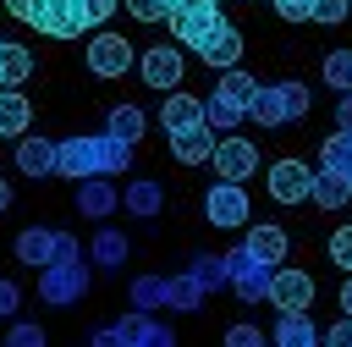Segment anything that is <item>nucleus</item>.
Segmentation results:
<instances>
[{
	"instance_id": "1",
	"label": "nucleus",
	"mask_w": 352,
	"mask_h": 347,
	"mask_svg": "<svg viewBox=\"0 0 352 347\" xmlns=\"http://www.w3.org/2000/svg\"><path fill=\"white\" fill-rule=\"evenodd\" d=\"M88 341H94V347H110V341H121V347H170V325H154V319H148V308H132L126 319H116V325L94 330Z\"/></svg>"
},
{
	"instance_id": "2",
	"label": "nucleus",
	"mask_w": 352,
	"mask_h": 347,
	"mask_svg": "<svg viewBox=\"0 0 352 347\" xmlns=\"http://www.w3.org/2000/svg\"><path fill=\"white\" fill-rule=\"evenodd\" d=\"M165 22H170V39H176V44H192V50H198L226 17H220V0H176Z\"/></svg>"
},
{
	"instance_id": "3",
	"label": "nucleus",
	"mask_w": 352,
	"mask_h": 347,
	"mask_svg": "<svg viewBox=\"0 0 352 347\" xmlns=\"http://www.w3.org/2000/svg\"><path fill=\"white\" fill-rule=\"evenodd\" d=\"M226 259H231V292H236L242 303L270 297V286H275V264H270V259H258L248 242H242V248H231Z\"/></svg>"
},
{
	"instance_id": "4",
	"label": "nucleus",
	"mask_w": 352,
	"mask_h": 347,
	"mask_svg": "<svg viewBox=\"0 0 352 347\" xmlns=\"http://www.w3.org/2000/svg\"><path fill=\"white\" fill-rule=\"evenodd\" d=\"M204 220L214 226V231H236V226H248V193H242V182H214L209 193H204Z\"/></svg>"
},
{
	"instance_id": "5",
	"label": "nucleus",
	"mask_w": 352,
	"mask_h": 347,
	"mask_svg": "<svg viewBox=\"0 0 352 347\" xmlns=\"http://www.w3.org/2000/svg\"><path fill=\"white\" fill-rule=\"evenodd\" d=\"M82 292H88V270L82 264H44L38 270V297L50 308H72V303H82Z\"/></svg>"
},
{
	"instance_id": "6",
	"label": "nucleus",
	"mask_w": 352,
	"mask_h": 347,
	"mask_svg": "<svg viewBox=\"0 0 352 347\" xmlns=\"http://www.w3.org/2000/svg\"><path fill=\"white\" fill-rule=\"evenodd\" d=\"M82 61H88V72L94 77H121L126 66H132V44H126V33H94L88 44H82Z\"/></svg>"
},
{
	"instance_id": "7",
	"label": "nucleus",
	"mask_w": 352,
	"mask_h": 347,
	"mask_svg": "<svg viewBox=\"0 0 352 347\" xmlns=\"http://www.w3.org/2000/svg\"><path fill=\"white\" fill-rule=\"evenodd\" d=\"M138 72H143V83L148 88H182V72H187V61H182V50L176 44H148L143 50V61H138Z\"/></svg>"
},
{
	"instance_id": "8",
	"label": "nucleus",
	"mask_w": 352,
	"mask_h": 347,
	"mask_svg": "<svg viewBox=\"0 0 352 347\" xmlns=\"http://www.w3.org/2000/svg\"><path fill=\"white\" fill-rule=\"evenodd\" d=\"M55 176H72V182L99 176V132H72V138H60V171H55Z\"/></svg>"
},
{
	"instance_id": "9",
	"label": "nucleus",
	"mask_w": 352,
	"mask_h": 347,
	"mask_svg": "<svg viewBox=\"0 0 352 347\" xmlns=\"http://www.w3.org/2000/svg\"><path fill=\"white\" fill-rule=\"evenodd\" d=\"M253 171H258V149H253L248 138L231 132V138L214 143V176H226V182H248Z\"/></svg>"
},
{
	"instance_id": "10",
	"label": "nucleus",
	"mask_w": 352,
	"mask_h": 347,
	"mask_svg": "<svg viewBox=\"0 0 352 347\" xmlns=\"http://www.w3.org/2000/svg\"><path fill=\"white\" fill-rule=\"evenodd\" d=\"M314 193V171L302 160H275L270 165V198L275 204H302Z\"/></svg>"
},
{
	"instance_id": "11",
	"label": "nucleus",
	"mask_w": 352,
	"mask_h": 347,
	"mask_svg": "<svg viewBox=\"0 0 352 347\" xmlns=\"http://www.w3.org/2000/svg\"><path fill=\"white\" fill-rule=\"evenodd\" d=\"M16 171L33 176V182H38V176H55V171H60V143L22 132V138H16Z\"/></svg>"
},
{
	"instance_id": "12",
	"label": "nucleus",
	"mask_w": 352,
	"mask_h": 347,
	"mask_svg": "<svg viewBox=\"0 0 352 347\" xmlns=\"http://www.w3.org/2000/svg\"><path fill=\"white\" fill-rule=\"evenodd\" d=\"M270 303H275V308H308V303H314V275L297 270V264H275Z\"/></svg>"
},
{
	"instance_id": "13",
	"label": "nucleus",
	"mask_w": 352,
	"mask_h": 347,
	"mask_svg": "<svg viewBox=\"0 0 352 347\" xmlns=\"http://www.w3.org/2000/svg\"><path fill=\"white\" fill-rule=\"evenodd\" d=\"M170 138V154L182 160V165H204V160H214V127L209 121H198V127H182V132H165Z\"/></svg>"
},
{
	"instance_id": "14",
	"label": "nucleus",
	"mask_w": 352,
	"mask_h": 347,
	"mask_svg": "<svg viewBox=\"0 0 352 347\" xmlns=\"http://www.w3.org/2000/svg\"><path fill=\"white\" fill-rule=\"evenodd\" d=\"M242 50H248V44H242V33H236L231 22H220V28H214V33L198 44V61H209V66L231 72V66H242Z\"/></svg>"
},
{
	"instance_id": "15",
	"label": "nucleus",
	"mask_w": 352,
	"mask_h": 347,
	"mask_svg": "<svg viewBox=\"0 0 352 347\" xmlns=\"http://www.w3.org/2000/svg\"><path fill=\"white\" fill-rule=\"evenodd\" d=\"M77 209H82L88 220H104V215H116V209H121V193L110 187V176H104V171L77 182Z\"/></svg>"
},
{
	"instance_id": "16",
	"label": "nucleus",
	"mask_w": 352,
	"mask_h": 347,
	"mask_svg": "<svg viewBox=\"0 0 352 347\" xmlns=\"http://www.w3.org/2000/svg\"><path fill=\"white\" fill-rule=\"evenodd\" d=\"M55 237L60 231H50V226H28V231H16V259L28 264V270H44V264H55Z\"/></svg>"
},
{
	"instance_id": "17",
	"label": "nucleus",
	"mask_w": 352,
	"mask_h": 347,
	"mask_svg": "<svg viewBox=\"0 0 352 347\" xmlns=\"http://www.w3.org/2000/svg\"><path fill=\"white\" fill-rule=\"evenodd\" d=\"M270 341H280V347H314V341H324V336L314 330L308 308H280V319H275Z\"/></svg>"
},
{
	"instance_id": "18",
	"label": "nucleus",
	"mask_w": 352,
	"mask_h": 347,
	"mask_svg": "<svg viewBox=\"0 0 352 347\" xmlns=\"http://www.w3.org/2000/svg\"><path fill=\"white\" fill-rule=\"evenodd\" d=\"M198 121H204V99H192V94L170 88V94H165V105H160V127H165V132H182V127H198Z\"/></svg>"
},
{
	"instance_id": "19",
	"label": "nucleus",
	"mask_w": 352,
	"mask_h": 347,
	"mask_svg": "<svg viewBox=\"0 0 352 347\" xmlns=\"http://www.w3.org/2000/svg\"><path fill=\"white\" fill-rule=\"evenodd\" d=\"M121 204H126V215L154 220V215H160V204H165V187H160L154 176H132V182H126V193H121Z\"/></svg>"
},
{
	"instance_id": "20",
	"label": "nucleus",
	"mask_w": 352,
	"mask_h": 347,
	"mask_svg": "<svg viewBox=\"0 0 352 347\" xmlns=\"http://www.w3.org/2000/svg\"><path fill=\"white\" fill-rule=\"evenodd\" d=\"M352 198V176H341V171H314V193H308V204H319V209H341Z\"/></svg>"
},
{
	"instance_id": "21",
	"label": "nucleus",
	"mask_w": 352,
	"mask_h": 347,
	"mask_svg": "<svg viewBox=\"0 0 352 347\" xmlns=\"http://www.w3.org/2000/svg\"><path fill=\"white\" fill-rule=\"evenodd\" d=\"M33 127V105L16 88H0V138H22Z\"/></svg>"
},
{
	"instance_id": "22",
	"label": "nucleus",
	"mask_w": 352,
	"mask_h": 347,
	"mask_svg": "<svg viewBox=\"0 0 352 347\" xmlns=\"http://www.w3.org/2000/svg\"><path fill=\"white\" fill-rule=\"evenodd\" d=\"M248 116H253L258 127H286L292 116H286V99H280V83H258V94H253V105H248Z\"/></svg>"
},
{
	"instance_id": "23",
	"label": "nucleus",
	"mask_w": 352,
	"mask_h": 347,
	"mask_svg": "<svg viewBox=\"0 0 352 347\" xmlns=\"http://www.w3.org/2000/svg\"><path fill=\"white\" fill-rule=\"evenodd\" d=\"M242 242H248V248H253L258 259H270V264H280V259H286V231H280L275 220H253Z\"/></svg>"
},
{
	"instance_id": "24",
	"label": "nucleus",
	"mask_w": 352,
	"mask_h": 347,
	"mask_svg": "<svg viewBox=\"0 0 352 347\" xmlns=\"http://www.w3.org/2000/svg\"><path fill=\"white\" fill-rule=\"evenodd\" d=\"M88 259H94L99 270H121V264H126V231H116V226H99V231H94V248H88Z\"/></svg>"
},
{
	"instance_id": "25",
	"label": "nucleus",
	"mask_w": 352,
	"mask_h": 347,
	"mask_svg": "<svg viewBox=\"0 0 352 347\" xmlns=\"http://www.w3.org/2000/svg\"><path fill=\"white\" fill-rule=\"evenodd\" d=\"M38 33H50V39H82L88 28H82V17H77V6H72V0H50V11H44Z\"/></svg>"
},
{
	"instance_id": "26",
	"label": "nucleus",
	"mask_w": 352,
	"mask_h": 347,
	"mask_svg": "<svg viewBox=\"0 0 352 347\" xmlns=\"http://www.w3.org/2000/svg\"><path fill=\"white\" fill-rule=\"evenodd\" d=\"M187 275H192L204 292H220V286H231V259H226V253H198V259L187 264Z\"/></svg>"
},
{
	"instance_id": "27",
	"label": "nucleus",
	"mask_w": 352,
	"mask_h": 347,
	"mask_svg": "<svg viewBox=\"0 0 352 347\" xmlns=\"http://www.w3.org/2000/svg\"><path fill=\"white\" fill-rule=\"evenodd\" d=\"M204 297H209V292H204L192 275H170V281H165V308H176V314H198Z\"/></svg>"
},
{
	"instance_id": "28",
	"label": "nucleus",
	"mask_w": 352,
	"mask_h": 347,
	"mask_svg": "<svg viewBox=\"0 0 352 347\" xmlns=\"http://www.w3.org/2000/svg\"><path fill=\"white\" fill-rule=\"evenodd\" d=\"M319 165H324V171H341V176H352V132H346V127H336V132L324 138V149H319Z\"/></svg>"
},
{
	"instance_id": "29",
	"label": "nucleus",
	"mask_w": 352,
	"mask_h": 347,
	"mask_svg": "<svg viewBox=\"0 0 352 347\" xmlns=\"http://www.w3.org/2000/svg\"><path fill=\"white\" fill-rule=\"evenodd\" d=\"M242 116H248V110H242V105H236V99H226V94H220V88H214V94H209V99H204V121H209V127H214V132H231V127H236V121H242Z\"/></svg>"
},
{
	"instance_id": "30",
	"label": "nucleus",
	"mask_w": 352,
	"mask_h": 347,
	"mask_svg": "<svg viewBox=\"0 0 352 347\" xmlns=\"http://www.w3.org/2000/svg\"><path fill=\"white\" fill-rule=\"evenodd\" d=\"M126 165H132V143L116 138V132H99V171L104 176H121Z\"/></svg>"
},
{
	"instance_id": "31",
	"label": "nucleus",
	"mask_w": 352,
	"mask_h": 347,
	"mask_svg": "<svg viewBox=\"0 0 352 347\" xmlns=\"http://www.w3.org/2000/svg\"><path fill=\"white\" fill-rule=\"evenodd\" d=\"M28 72H33V55L22 44H0V88H16Z\"/></svg>"
},
{
	"instance_id": "32",
	"label": "nucleus",
	"mask_w": 352,
	"mask_h": 347,
	"mask_svg": "<svg viewBox=\"0 0 352 347\" xmlns=\"http://www.w3.org/2000/svg\"><path fill=\"white\" fill-rule=\"evenodd\" d=\"M319 77H324V88L352 94V50H330V55H324V66H319Z\"/></svg>"
},
{
	"instance_id": "33",
	"label": "nucleus",
	"mask_w": 352,
	"mask_h": 347,
	"mask_svg": "<svg viewBox=\"0 0 352 347\" xmlns=\"http://www.w3.org/2000/svg\"><path fill=\"white\" fill-rule=\"evenodd\" d=\"M104 132H116V138L138 143V138H143V110H138V105H116V110H110V121H104Z\"/></svg>"
},
{
	"instance_id": "34",
	"label": "nucleus",
	"mask_w": 352,
	"mask_h": 347,
	"mask_svg": "<svg viewBox=\"0 0 352 347\" xmlns=\"http://www.w3.org/2000/svg\"><path fill=\"white\" fill-rule=\"evenodd\" d=\"M165 281H170V275H138V281H132V308H148V314L165 308Z\"/></svg>"
},
{
	"instance_id": "35",
	"label": "nucleus",
	"mask_w": 352,
	"mask_h": 347,
	"mask_svg": "<svg viewBox=\"0 0 352 347\" xmlns=\"http://www.w3.org/2000/svg\"><path fill=\"white\" fill-rule=\"evenodd\" d=\"M214 88H220V94H226V99H236V105H242V110H248V105H253V94H258V83H253V77H248V72H242V66H231V72H226V77H220V83H214Z\"/></svg>"
},
{
	"instance_id": "36",
	"label": "nucleus",
	"mask_w": 352,
	"mask_h": 347,
	"mask_svg": "<svg viewBox=\"0 0 352 347\" xmlns=\"http://www.w3.org/2000/svg\"><path fill=\"white\" fill-rule=\"evenodd\" d=\"M72 6H77L82 28H104V22H110V11H116L121 0H72Z\"/></svg>"
},
{
	"instance_id": "37",
	"label": "nucleus",
	"mask_w": 352,
	"mask_h": 347,
	"mask_svg": "<svg viewBox=\"0 0 352 347\" xmlns=\"http://www.w3.org/2000/svg\"><path fill=\"white\" fill-rule=\"evenodd\" d=\"M330 264H341V270H352V220L330 231Z\"/></svg>"
},
{
	"instance_id": "38",
	"label": "nucleus",
	"mask_w": 352,
	"mask_h": 347,
	"mask_svg": "<svg viewBox=\"0 0 352 347\" xmlns=\"http://www.w3.org/2000/svg\"><path fill=\"white\" fill-rule=\"evenodd\" d=\"M280 99H286V116H292V121L308 116V105H314V94H308L302 83H280Z\"/></svg>"
},
{
	"instance_id": "39",
	"label": "nucleus",
	"mask_w": 352,
	"mask_h": 347,
	"mask_svg": "<svg viewBox=\"0 0 352 347\" xmlns=\"http://www.w3.org/2000/svg\"><path fill=\"white\" fill-rule=\"evenodd\" d=\"M346 11H352V0H314V17H308V22L336 28V22H346Z\"/></svg>"
},
{
	"instance_id": "40",
	"label": "nucleus",
	"mask_w": 352,
	"mask_h": 347,
	"mask_svg": "<svg viewBox=\"0 0 352 347\" xmlns=\"http://www.w3.org/2000/svg\"><path fill=\"white\" fill-rule=\"evenodd\" d=\"M126 11H132L138 22H165V17H170V0H126Z\"/></svg>"
},
{
	"instance_id": "41",
	"label": "nucleus",
	"mask_w": 352,
	"mask_h": 347,
	"mask_svg": "<svg viewBox=\"0 0 352 347\" xmlns=\"http://www.w3.org/2000/svg\"><path fill=\"white\" fill-rule=\"evenodd\" d=\"M11 6V17L16 22H28V28H38L44 22V11H50V0H6Z\"/></svg>"
},
{
	"instance_id": "42",
	"label": "nucleus",
	"mask_w": 352,
	"mask_h": 347,
	"mask_svg": "<svg viewBox=\"0 0 352 347\" xmlns=\"http://www.w3.org/2000/svg\"><path fill=\"white\" fill-rule=\"evenodd\" d=\"M55 264H82V242L60 231V237H55Z\"/></svg>"
},
{
	"instance_id": "43",
	"label": "nucleus",
	"mask_w": 352,
	"mask_h": 347,
	"mask_svg": "<svg viewBox=\"0 0 352 347\" xmlns=\"http://www.w3.org/2000/svg\"><path fill=\"white\" fill-rule=\"evenodd\" d=\"M6 341H11V347H44V330H38V325H11Z\"/></svg>"
},
{
	"instance_id": "44",
	"label": "nucleus",
	"mask_w": 352,
	"mask_h": 347,
	"mask_svg": "<svg viewBox=\"0 0 352 347\" xmlns=\"http://www.w3.org/2000/svg\"><path fill=\"white\" fill-rule=\"evenodd\" d=\"M275 6V17H286V22H302V17H314V0H270Z\"/></svg>"
},
{
	"instance_id": "45",
	"label": "nucleus",
	"mask_w": 352,
	"mask_h": 347,
	"mask_svg": "<svg viewBox=\"0 0 352 347\" xmlns=\"http://www.w3.org/2000/svg\"><path fill=\"white\" fill-rule=\"evenodd\" d=\"M226 341H231V347H258V341H264V330H258V325H231V330H226Z\"/></svg>"
},
{
	"instance_id": "46",
	"label": "nucleus",
	"mask_w": 352,
	"mask_h": 347,
	"mask_svg": "<svg viewBox=\"0 0 352 347\" xmlns=\"http://www.w3.org/2000/svg\"><path fill=\"white\" fill-rule=\"evenodd\" d=\"M16 308H22V292H16V281H6V275H0V319H11Z\"/></svg>"
},
{
	"instance_id": "47",
	"label": "nucleus",
	"mask_w": 352,
	"mask_h": 347,
	"mask_svg": "<svg viewBox=\"0 0 352 347\" xmlns=\"http://www.w3.org/2000/svg\"><path fill=\"white\" fill-rule=\"evenodd\" d=\"M324 341H330V347H352V314H341V319L324 330Z\"/></svg>"
},
{
	"instance_id": "48",
	"label": "nucleus",
	"mask_w": 352,
	"mask_h": 347,
	"mask_svg": "<svg viewBox=\"0 0 352 347\" xmlns=\"http://www.w3.org/2000/svg\"><path fill=\"white\" fill-rule=\"evenodd\" d=\"M336 127L352 132V94H336Z\"/></svg>"
},
{
	"instance_id": "49",
	"label": "nucleus",
	"mask_w": 352,
	"mask_h": 347,
	"mask_svg": "<svg viewBox=\"0 0 352 347\" xmlns=\"http://www.w3.org/2000/svg\"><path fill=\"white\" fill-rule=\"evenodd\" d=\"M341 314H352V270H346V281H341Z\"/></svg>"
},
{
	"instance_id": "50",
	"label": "nucleus",
	"mask_w": 352,
	"mask_h": 347,
	"mask_svg": "<svg viewBox=\"0 0 352 347\" xmlns=\"http://www.w3.org/2000/svg\"><path fill=\"white\" fill-rule=\"evenodd\" d=\"M6 209H11V182L0 176V215H6Z\"/></svg>"
},
{
	"instance_id": "51",
	"label": "nucleus",
	"mask_w": 352,
	"mask_h": 347,
	"mask_svg": "<svg viewBox=\"0 0 352 347\" xmlns=\"http://www.w3.org/2000/svg\"><path fill=\"white\" fill-rule=\"evenodd\" d=\"M0 44H6V39H0Z\"/></svg>"
},
{
	"instance_id": "52",
	"label": "nucleus",
	"mask_w": 352,
	"mask_h": 347,
	"mask_svg": "<svg viewBox=\"0 0 352 347\" xmlns=\"http://www.w3.org/2000/svg\"><path fill=\"white\" fill-rule=\"evenodd\" d=\"M170 6H176V0H170Z\"/></svg>"
}]
</instances>
